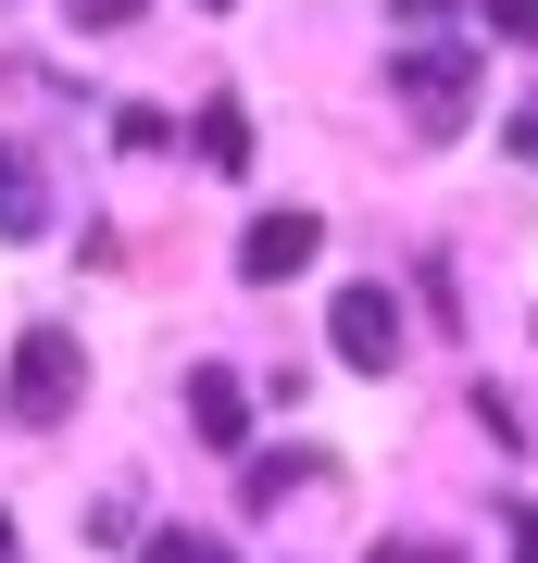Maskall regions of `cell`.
<instances>
[{
    "mask_svg": "<svg viewBox=\"0 0 538 563\" xmlns=\"http://www.w3.org/2000/svg\"><path fill=\"white\" fill-rule=\"evenodd\" d=\"M388 88H400V113L426 125V139H451L463 113H476V51H451V38H414L388 63Z\"/></svg>",
    "mask_w": 538,
    "mask_h": 563,
    "instance_id": "6da1fadb",
    "label": "cell"
},
{
    "mask_svg": "<svg viewBox=\"0 0 538 563\" xmlns=\"http://www.w3.org/2000/svg\"><path fill=\"white\" fill-rule=\"evenodd\" d=\"M76 388H88V339L76 325H25V351H13V426H63Z\"/></svg>",
    "mask_w": 538,
    "mask_h": 563,
    "instance_id": "7a4b0ae2",
    "label": "cell"
},
{
    "mask_svg": "<svg viewBox=\"0 0 538 563\" xmlns=\"http://www.w3.org/2000/svg\"><path fill=\"white\" fill-rule=\"evenodd\" d=\"M339 363H351V376H388V363H400V301L376 276L339 288Z\"/></svg>",
    "mask_w": 538,
    "mask_h": 563,
    "instance_id": "3957f363",
    "label": "cell"
},
{
    "mask_svg": "<svg viewBox=\"0 0 538 563\" xmlns=\"http://www.w3.org/2000/svg\"><path fill=\"white\" fill-rule=\"evenodd\" d=\"M314 251H326V213H251V225H239V276H251V288L300 276Z\"/></svg>",
    "mask_w": 538,
    "mask_h": 563,
    "instance_id": "277c9868",
    "label": "cell"
},
{
    "mask_svg": "<svg viewBox=\"0 0 538 563\" xmlns=\"http://www.w3.org/2000/svg\"><path fill=\"white\" fill-rule=\"evenodd\" d=\"M188 426H200V451H251V388L226 363H200L188 376Z\"/></svg>",
    "mask_w": 538,
    "mask_h": 563,
    "instance_id": "5b68a950",
    "label": "cell"
},
{
    "mask_svg": "<svg viewBox=\"0 0 538 563\" xmlns=\"http://www.w3.org/2000/svg\"><path fill=\"white\" fill-rule=\"evenodd\" d=\"M39 225H51V176L25 139H0V239H39Z\"/></svg>",
    "mask_w": 538,
    "mask_h": 563,
    "instance_id": "8992f818",
    "label": "cell"
},
{
    "mask_svg": "<svg viewBox=\"0 0 538 563\" xmlns=\"http://www.w3.org/2000/svg\"><path fill=\"white\" fill-rule=\"evenodd\" d=\"M200 163H213V176H239V163H251V125H239V101H213V113H200Z\"/></svg>",
    "mask_w": 538,
    "mask_h": 563,
    "instance_id": "52a82bcc",
    "label": "cell"
},
{
    "mask_svg": "<svg viewBox=\"0 0 538 563\" xmlns=\"http://www.w3.org/2000/svg\"><path fill=\"white\" fill-rule=\"evenodd\" d=\"M488 13V38H514V51H538V0H476Z\"/></svg>",
    "mask_w": 538,
    "mask_h": 563,
    "instance_id": "ba28073f",
    "label": "cell"
},
{
    "mask_svg": "<svg viewBox=\"0 0 538 563\" xmlns=\"http://www.w3.org/2000/svg\"><path fill=\"white\" fill-rule=\"evenodd\" d=\"M151 13V0H76V25H88V38H113V25H139Z\"/></svg>",
    "mask_w": 538,
    "mask_h": 563,
    "instance_id": "9c48e42d",
    "label": "cell"
},
{
    "mask_svg": "<svg viewBox=\"0 0 538 563\" xmlns=\"http://www.w3.org/2000/svg\"><path fill=\"white\" fill-rule=\"evenodd\" d=\"M501 139H514V163H538V88H526L514 113H501Z\"/></svg>",
    "mask_w": 538,
    "mask_h": 563,
    "instance_id": "30bf717a",
    "label": "cell"
},
{
    "mask_svg": "<svg viewBox=\"0 0 538 563\" xmlns=\"http://www.w3.org/2000/svg\"><path fill=\"white\" fill-rule=\"evenodd\" d=\"M376 563H463V551H439V539H376Z\"/></svg>",
    "mask_w": 538,
    "mask_h": 563,
    "instance_id": "8fae6325",
    "label": "cell"
},
{
    "mask_svg": "<svg viewBox=\"0 0 538 563\" xmlns=\"http://www.w3.org/2000/svg\"><path fill=\"white\" fill-rule=\"evenodd\" d=\"M139 563H226V551H213V539H151Z\"/></svg>",
    "mask_w": 538,
    "mask_h": 563,
    "instance_id": "7c38bea8",
    "label": "cell"
},
{
    "mask_svg": "<svg viewBox=\"0 0 538 563\" xmlns=\"http://www.w3.org/2000/svg\"><path fill=\"white\" fill-rule=\"evenodd\" d=\"M388 13L414 25V38H439V13H451V0H388Z\"/></svg>",
    "mask_w": 538,
    "mask_h": 563,
    "instance_id": "4fadbf2b",
    "label": "cell"
},
{
    "mask_svg": "<svg viewBox=\"0 0 538 563\" xmlns=\"http://www.w3.org/2000/svg\"><path fill=\"white\" fill-rule=\"evenodd\" d=\"M514 563H538V501H514Z\"/></svg>",
    "mask_w": 538,
    "mask_h": 563,
    "instance_id": "5bb4252c",
    "label": "cell"
},
{
    "mask_svg": "<svg viewBox=\"0 0 538 563\" xmlns=\"http://www.w3.org/2000/svg\"><path fill=\"white\" fill-rule=\"evenodd\" d=\"M0 563H13V514H0Z\"/></svg>",
    "mask_w": 538,
    "mask_h": 563,
    "instance_id": "9a60e30c",
    "label": "cell"
}]
</instances>
